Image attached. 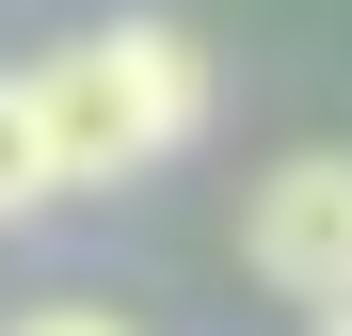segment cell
Returning a JSON list of instances; mask_svg holds the SVG:
<instances>
[{
	"mask_svg": "<svg viewBox=\"0 0 352 336\" xmlns=\"http://www.w3.org/2000/svg\"><path fill=\"white\" fill-rule=\"evenodd\" d=\"M32 128H48V177L65 192H112V177H160V160L208 144V48L176 16H112V32H65L32 65Z\"/></svg>",
	"mask_w": 352,
	"mask_h": 336,
	"instance_id": "cell-1",
	"label": "cell"
},
{
	"mask_svg": "<svg viewBox=\"0 0 352 336\" xmlns=\"http://www.w3.org/2000/svg\"><path fill=\"white\" fill-rule=\"evenodd\" d=\"M241 272L272 304H305V320L352 304V144H288L272 177L241 192Z\"/></svg>",
	"mask_w": 352,
	"mask_h": 336,
	"instance_id": "cell-2",
	"label": "cell"
},
{
	"mask_svg": "<svg viewBox=\"0 0 352 336\" xmlns=\"http://www.w3.org/2000/svg\"><path fill=\"white\" fill-rule=\"evenodd\" d=\"M65 208V177H48V128H32V65H0V224Z\"/></svg>",
	"mask_w": 352,
	"mask_h": 336,
	"instance_id": "cell-3",
	"label": "cell"
},
{
	"mask_svg": "<svg viewBox=\"0 0 352 336\" xmlns=\"http://www.w3.org/2000/svg\"><path fill=\"white\" fill-rule=\"evenodd\" d=\"M0 336H129V320H112V304H80V289H65V304H16V320H0Z\"/></svg>",
	"mask_w": 352,
	"mask_h": 336,
	"instance_id": "cell-4",
	"label": "cell"
},
{
	"mask_svg": "<svg viewBox=\"0 0 352 336\" xmlns=\"http://www.w3.org/2000/svg\"><path fill=\"white\" fill-rule=\"evenodd\" d=\"M320 336H352V304H336V320H320Z\"/></svg>",
	"mask_w": 352,
	"mask_h": 336,
	"instance_id": "cell-5",
	"label": "cell"
}]
</instances>
